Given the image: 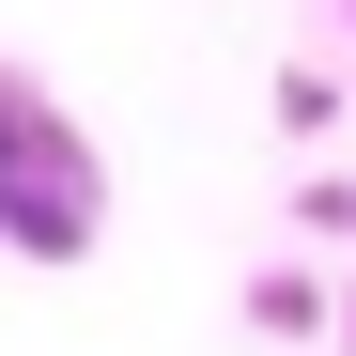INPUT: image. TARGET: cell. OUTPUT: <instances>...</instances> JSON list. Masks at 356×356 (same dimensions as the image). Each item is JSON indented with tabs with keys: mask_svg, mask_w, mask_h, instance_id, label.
I'll return each mask as SVG.
<instances>
[{
	"mask_svg": "<svg viewBox=\"0 0 356 356\" xmlns=\"http://www.w3.org/2000/svg\"><path fill=\"white\" fill-rule=\"evenodd\" d=\"M248 325H264V341H310V325H341V294L294 279V264H264V279H248Z\"/></svg>",
	"mask_w": 356,
	"mask_h": 356,
	"instance_id": "obj_2",
	"label": "cell"
},
{
	"mask_svg": "<svg viewBox=\"0 0 356 356\" xmlns=\"http://www.w3.org/2000/svg\"><path fill=\"white\" fill-rule=\"evenodd\" d=\"M93 217H108V186H93V140H78V124H63L31 78H0V248L78 264V248H93Z\"/></svg>",
	"mask_w": 356,
	"mask_h": 356,
	"instance_id": "obj_1",
	"label": "cell"
}]
</instances>
